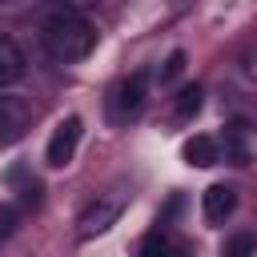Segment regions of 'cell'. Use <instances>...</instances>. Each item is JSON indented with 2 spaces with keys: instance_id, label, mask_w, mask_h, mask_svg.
<instances>
[{
  "instance_id": "6da1fadb",
  "label": "cell",
  "mask_w": 257,
  "mask_h": 257,
  "mask_svg": "<svg viewBox=\"0 0 257 257\" xmlns=\"http://www.w3.org/2000/svg\"><path fill=\"white\" fill-rule=\"evenodd\" d=\"M40 40H44V48H48L52 60H60V64H76V60H84V56L96 48V28H92L80 12L60 8V12H52V16L44 20Z\"/></svg>"
},
{
  "instance_id": "7a4b0ae2",
  "label": "cell",
  "mask_w": 257,
  "mask_h": 257,
  "mask_svg": "<svg viewBox=\"0 0 257 257\" xmlns=\"http://www.w3.org/2000/svg\"><path fill=\"white\" fill-rule=\"evenodd\" d=\"M145 96H149V76H145V72H133L128 80H120V84L112 88V96H108V116H112L116 124L133 120V116L145 108Z\"/></svg>"
},
{
  "instance_id": "3957f363",
  "label": "cell",
  "mask_w": 257,
  "mask_h": 257,
  "mask_svg": "<svg viewBox=\"0 0 257 257\" xmlns=\"http://www.w3.org/2000/svg\"><path fill=\"white\" fill-rule=\"evenodd\" d=\"M116 217H120V197H96V201H88V205L80 209V217H76V237H80V241H92V237L108 233V229L116 225Z\"/></svg>"
},
{
  "instance_id": "277c9868",
  "label": "cell",
  "mask_w": 257,
  "mask_h": 257,
  "mask_svg": "<svg viewBox=\"0 0 257 257\" xmlns=\"http://www.w3.org/2000/svg\"><path fill=\"white\" fill-rule=\"evenodd\" d=\"M80 133H84V120H80V116H64V120L52 128L48 145H44V161H48L52 169H64V165H72V157H76V145H80Z\"/></svg>"
},
{
  "instance_id": "5b68a950",
  "label": "cell",
  "mask_w": 257,
  "mask_h": 257,
  "mask_svg": "<svg viewBox=\"0 0 257 257\" xmlns=\"http://www.w3.org/2000/svg\"><path fill=\"white\" fill-rule=\"evenodd\" d=\"M28 120H32V112H28V104L20 96H0V145L20 141Z\"/></svg>"
},
{
  "instance_id": "8992f818",
  "label": "cell",
  "mask_w": 257,
  "mask_h": 257,
  "mask_svg": "<svg viewBox=\"0 0 257 257\" xmlns=\"http://www.w3.org/2000/svg\"><path fill=\"white\" fill-rule=\"evenodd\" d=\"M24 52H20V44L8 36V32H0V88H12L20 76H24Z\"/></svg>"
},
{
  "instance_id": "52a82bcc",
  "label": "cell",
  "mask_w": 257,
  "mask_h": 257,
  "mask_svg": "<svg viewBox=\"0 0 257 257\" xmlns=\"http://www.w3.org/2000/svg\"><path fill=\"white\" fill-rule=\"evenodd\" d=\"M201 209H205V221H209V225H221V221L237 209V193H233L229 185H209Z\"/></svg>"
},
{
  "instance_id": "ba28073f",
  "label": "cell",
  "mask_w": 257,
  "mask_h": 257,
  "mask_svg": "<svg viewBox=\"0 0 257 257\" xmlns=\"http://www.w3.org/2000/svg\"><path fill=\"white\" fill-rule=\"evenodd\" d=\"M185 161L189 165H197V169H209V165H217L221 161V153H217V141L213 137H193V141H185Z\"/></svg>"
},
{
  "instance_id": "9c48e42d",
  "label": "cell",
  "mask_w": 257,
  "mask_h": 257,
  "mask_svg": "<svg viewBox=\"0 0 257 257\" xmlns=\"http://www.w3.org/2000/svg\"><path fill=\"white\" fill-rule=\"evenodd\" d=\"M141 257H193V253H189L185 241H177V237H169V233H153V237L145 241Z\"/></svg>"
},
{
  "instance_id": "30bf717a",
  "label": "cell",
  "mask_w": 257,
  "mask_h": 257,
  "mask_svg": "<svg viewBox=\"0 0 257 257\" xmlns=\"http://www.w3.org/2000/svg\"><path fill=\"white\" fill-rule=\"evenodd\" d=\"M257 253V237L253 233H233L221 249V257H253Z\"/></svg>"
},
{
  "instance_id": "8fae6325",
  "label": "cell",
  "mask_w": 257,
  "mask_h": 257,
  "mask_svg": "<svg viewBox=\"0 0 257 257\" xmlns=\"http://www.w3.org/2000/svg\"><path fill=\"white\" fill-rule=\"evenodd\" d=\"M197 108H201V88H197V84L181 88V96H177V120H189Z\"/></svg>"
},
{
  "instance_id": "7c38bea8",
  "label": "cell",
  "mask_w": 257,
  "mask_h": 257,
  "mask_svg": "<svg viewBox=\"0 0 257 257\" xmlns=\"http://www.w3.org/2000/svg\"><path fill=\"white\" fill-rule=\"evenodd\" d=\"M16 221H20V209L16 205H0V241H8L16 233Z\"/></svg>"
},
{
  "instance_id": "4fadbf2b",
  "label": "cell",
  "mask_w": 257,
  "mask_h": 257,
  "mask_svg": "<svg viewBox=\"0 0 257 257\" xmlns=\"http://www.w3.org/2000/svg\"><path fill=\"white\" fill-rule=\"evenodd\" d=\"M181 64H185V52H173V56H169V64H165V72H161V76H165V80H169V76H177V72H181Z\"/></svg>"
},
{
  "instance_id": "5bb4252c",
  "label": "cell",
  "mask_w": 257,
  "mask_h": 257,
  "mask_svg": "<svg viewBox=\"0 0 257 257\" xmlns=\"http://www.w3.org/2000/svg\"><path fill=\"white\" fill-rule=\"evenodd\" d=\"M56 4H64V8H76V4H88V0H56Z\"/></svg>"
},
{
  "instance_id": "9a60e30c",
  "label": "cell",
  "mask_w": 257,
  "mask_h": 257,
  "mask_svg": "<svg viewBox=\"0 0 257 257\" xmlns=\"http://www.w3.org/2000/svg\"><path fill=\"white\" fill-rule=\"evenodd\" d=\"M12 4H20V0H0V8H12Z\"/></svg>"
}]
</instances>
